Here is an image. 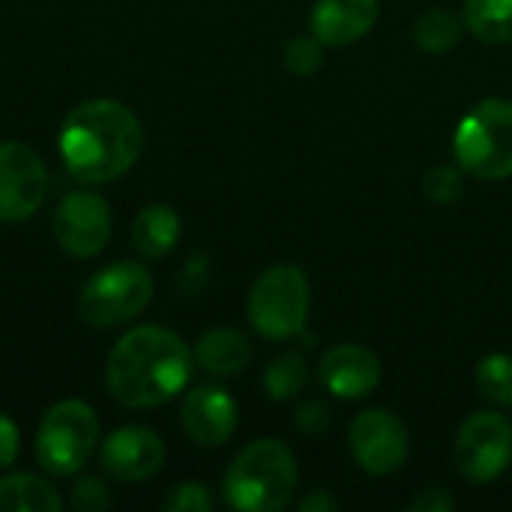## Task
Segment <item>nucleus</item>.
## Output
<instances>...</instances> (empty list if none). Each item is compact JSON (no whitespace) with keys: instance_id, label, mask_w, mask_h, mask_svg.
<instances>
[{"instance_id":"nucleus-1","label":"nucleus","mask_w":512,"mask_h":512,"mask_svg":"<svg viewBox=\"0 0 512 512\" xmlns=\"http://www.w3.org/2000/svg\"><path fill=\"white\" fill-rule=\"evenodd\" d=\"M57 147L78 183H111L138 162L144 129L123 102L87 99L63 120Z\"/></svg>"},{"instance_id":"nucleus-2","label":"nucleus","mask_w":512,"mask_h":512,"mask_svg":"<svg viewBox=\"0 0 512 512\" xmlns=\"http://www.w3.org/2000/svg\"><path fill=\"white\" fill-rule=\"evenodd\" d=\"M192 378L189 345L165 327H135L108 354L105 381L123 408H159Z\"/></svg>"},{"instance_id":"nucleus-3","label":"nucleus","mask_w":512,"mask_h":512,"mask_svg":"<svg viewBox=\"0 0 512 512\" xmlns=\"http://www.w3.org/2000/svg\"><path fill=\"white\" fill-rule=\"evenodd\" d=\"M300 468L285 441L258 438L243 447L222 477V495L231 510L279 512L297 492Z\"/></svg>"},{"instance_id":"nucleus-4","label":"nucleus","mask_w":512,"mask_h":512,"mask_svg":"<svg viewBox=\"0 0 512 512\" xmlns=\"http://www.w3.org/2000/svg\"><path fill=\"white\" fill-rule=\"evenodd\" d=\"M453 156L468 177H512V99L489 96L477 102L456 126Z\"/></svg>"},{"instance_id":"nucleus-5","label":"nucleus","mask_w":512,"mask_h":512,"mask_svg":"<svg viewBox=\"0 0 512 512\" xmlns=\"http://www.w3.org/2000/svg\"><path fill=\"white\" fill-rule=\"evenodd\" d=\"M312 309V285L297 264L264 270L246 300V318L264 339H294L303 333Z\"/></svg>"},{"instance_id":"nucleus-6","label":"nucleus","mask_w":512,"mask_h":512,"mask_svg":"<svg viewBox=\"0 0 512 512\" xmlns=\"http://www.w3.org/2000/svg\"><path fill=\"white\" fill-rule=\"evenodd\" d=\"M99 441L96 411L81 399H63L51 405L36 432V462L51 477L78 474Z\"/></svg>"},{"instance_id":"nucleus-7","label":"nucleus","mask_w":512,"mask_h":512,"mask_svg":"<svg viewBox=\"0 0 512 512\" xmlns=\"http://www.w3.org/2000/svg\"><path fill=\"white\" fill-rule=\"evenodd\" d=\"M153 300V276L138 261H117L90 276L78 294V315L90 327H120Z\"/></svg>"},{"instance_id":"nucleus-8","label":"nucleus","mask_w":512,"mask_h":512,"mask_svg":"<svg viewBox=\"0 0 512 512\" xmlns=\"http://www.w3.org/2000/svg\"><path fill=\"white\" fill-rule=\"evenodd\" d=\"M453 459L468 483H492L512 465V420L501 411H477L459 426Z\"/></svg>"},{"instance_id":"nucleus-9","label":"nucleus","mask_w":512,"mask_h":512,"mask_svg":"<svg viewBox=\"0 0 512 512\" xmlns=\"http://www.w3.org/2000/svg\"><path fill=\"white\" fill-rule=\"evenodd\" d=\"M348 450L354 462L372 477H390L402 471L411 456V435L405 423L387 408H366L351 420Z\"/></svg>"},{"instance_id":"nucleus-10","label":"nucleus","mask_w":512,"mask_h":512,"mask_svg":"<svg viewBox=\"0 0 512 512\" xmlns=\"http://www.w3.org/2000/svg\"><path fill=\"white\" fill-rule=\"evenodd\" d=\"M48 195V171L27 144H0V222L30 219Z\"/></svg>"},{"instance_id":"nucleus-11","label":"nucleus","mask_w":512,"mask_h":512,"mask_svg":"<svg viewBox=\"0 0 512 512\" xmlns=\"http://www.w3.org/2000/svg\"><path fill=\"white\" fill-rule=\"evenodd\" d=\"M51 231L57 246L72 258H93L105 249L111 234V210L96 192H69L54 216Z\"/></svg>"},{"instance_id":"nucleus-12","label":"nucleus","mask_w":512,"mask_h":512,"mask_svg":"<svg viewBox=\"0 0 512 512\" xmlns=\"http://www.w3.org/2000/svg\"><path fill=\"white\" fill-rule=\"evenodd\" d=\"M102 468L120 483H144L165 465V444L144 426H123L99 447Z\"/></svg>"},{"instance_id":"nucleus-13","label":"nucleus","mask_w":512,"mask_h":512,"mask_svg":"<svg viewBox=\"0 0 512 512\" xmlns=\"http://www.w3.org/2000/svg\"><path fill=\"white\" fill-rule=\"evenodd\" d=\"M318 378L336 399H366L381 384V360L357 342L333 345L318 363Z\"/></svg>"},{"instance_id":"nucleus-14","label":"nucleus","mask_w":512,"mask_h":512,"mask_svg":"<svg viewBox=\"0 0 512 512\" xmlns=\"http://www.w3.org/2000/svg\"><path fill=\"white\" fill-rule=\"evenodd\" d=\"M237 417H240L237 402L225 387L216 384H201L189 390L180 411L186 435L201 447H222L225 441H231L237 429Z\"/></svg>"},{"instance_id":"nucleus-15","label":"nucleus","mask_w":512,"mask_h":512,"mask_svg":"<svg viewBox=\"0 0 512 512\" xmlns=\"http://www.w3.org/2000/svg\"><path fill=\"white\" fill-rule=\"evenodd\" d=\"M378 0H315L309 27L321 45L342 48L363 39L378 21Z\"/></svg>"},{"instance_id":"nucleus-16","label":"nucleus","mask_w":512,"mask_h":512,"mask_svg":"<svg viewBox=\"0 0 512 512\" xmlns=\"http://www.w3.org/2000/svg\"><path fill=\"white\" fill-rule=\"evenodd\" d=\"M195 360L198 366L207 372V375H216V378H231V375H240L249 360H252V348H249V339L240 333V330H231V327H216V330H207L198 345H195Z\"/></svg>"},{"instance_id":"nucleus-17","label":"nucleus","mask_w":512,"mask_h":512,"mask_svg":"<svg viewBox=\"0 0 512 512\" xmlns=\"http://www.w3.org/2000/svg\"><path fill=\"white\" fill-rule=\"evenodd\" d=\"M183 234V222L174 207L150 204L132 222V243L144 258H165Z\"/></svg>"},{"instance_id":"nucleus-18","label":"nucleus","mask_w":512,"mask_h":512,"mask_svg":"<svg viewBox=\"0 0 512 512\" xmlns=\"http://www.w3.org/2000/svg\"><path fill=\"white\" fill-rule=\"evenodd\" d=\"M63 498L51 483L33 474L0 477V512H60Z\"/></svg>"},{"instance_id":"nucleus-19","label":"nucleus","mask_w":512,"mask_h":512,"mask_svg":"<svg viewBox=\"0 0 512 512\" xmlns=\"http://www.w3.org/2000/svg\"><path fill=\"white\" fill-rule=\"evenodd\" d=\"M462 21L480 42H512V0H465Z\"/></svg>"},{"instance_id":"nucleus-20","label":"nucleus","mask_w":512,"mask_h":512,"mask_svg":"<svg viewBox=\"0 0 512 512\" xmlns=\"http://www.w3.org/2000/svg\"><path fill=\"white\" fill-rule=\"evenodd\" d=\"M462 27H465V21L459 15H453L444 6H432L414 21V42L426 54H447L459 45Z\"/></svg>"},{"instance_id":"nucleus-21","label":"nucleus","mask_w":512,"mask_h":512,"mask_svg":"<svg viewBox=\"0 0 512 512\" xmlns=\"http://www.w3.org/2000/svg\"><path fill=\"white\" fill-rule=\"evenodd\" d=\"M309 381V366L306 357L297 351H285L279 354L267 369H264V393L273 402H291L306 390Z\"/></svg>"},{"instance_id":"nucleus-22","label":"nucleus","mask_w":512,"mask_h":512,"mask_svg":"<svg viewBox=\"0 0 512 512\" xmlns=\"http://www.w3.org/2000/svg\"><path fill=\"white\" fill-rule=\"evenodd\" d=\"M477 390L486 402L498 408L512 405V357L489 354L477 363Z\"/></svg>"},{"instance_id":"nucleus-23","label":"nucleus","mask_w":512,"mask_h":512,"mask_svg":"<svg viewBox=\"0 0 512 512\" xmlns=\"http://www.w3.org/2000/svg\"><path fill=\"white\" fill-rule=\"evenodd\" d=\"M423 192L435 204H453L465 192V171L459 165H435L423 177Z\"/></svg>"},{"instance_id":"nucleus-24","label":"nucleus","mask_w":512,"mask_h":512,"mask_svg":"<svg viewBox=\"0 0 512 512\" xmlns=\"http://www.w3.org/2000/svg\"><path fill=\"white\" fill-rule=\"evenodd\" d=\"M285 66L294 75H315L324 66V45L315 36H294L285 45Z\"/></svg>"},{"instance_id":"nucleus-25","label":"nucleus","mask_w":512,"mask_h":512,"mask_svg":"<svg viewBox=\"0 0 512 512\" xmlns=\"http://www.w3.org/2000/svg\"><path fill=\"white\" fill-rule=\"evenodd\" d=\"M162 510L210 512L213 510V498H210L207 486H201V483H177V486L162 498Z\"/></svg>"},{"instance_id":"nucleus-26","label":"nucleus","mask_w":512,"mask_h":512,"mask_svg":"<svg viewBox=\"0 0 512 512\" xmlns=\"http://www.w3.org/2000/svg\"><path fill=\"white\" fill-rule=\"evenodd\" d=\"M69 504L78 512H102L108 510L111 495H108V489H105L102 480L84 477V480L75 483V489H72V495H69Z\"/></svg>"},{"instance_id":"nucleus-27","label":"nucleus","mask_w":512,"mask_h":512,"mask_svg":"<svg viewBox=\"0 0 512 512\" xmlns=\"http://www.w3.org/2000/svg\"><path fill=\"white\" fill-rule=\"evenodd\" d=\"M327 423H330L327 405H321V402H303L297 408V417H294V426L297 429H303V432H321V429H327Z\"/></svg>"},{"instance_id":"nucleus-28","label":"nucleus","mask_w":512,"mask_h":512,"mask_svg":"<svg viewBox=\"0 0 512 512\" xmlns=\"http://www.w3.org/2000/svg\"><path fill=\"white\" fill-rule=\"evenodd\" d=\"M18 447H21L18 426L6 414H0V471L9 468L18 459Z\"/></svg>"},{"instance_id":"nucleus-29","label":"nucleus","mask_w":512,"mask_h":512,"mask_svg":"<svg viewBox=\"0 0 512 512\" xmlns=\"http://www.w3.org/2000/svg\"><path fill=\"white\" fill-rule=\"evenodd\" d=\"M453 507H456V501L444 489H426L423 495H417L411 501V510L414 512H450Z\"/></svg>"},{"instance_id":"nucleus-30","label":"nucleus","mask_w":512,"mask_h":512,"mask_svg":"<svg viewBox=\"0 0 512 512\" xmlns=\"http://www.w3.org/2000/svg\"><path fill=\"white\" fill-rule=\"evenodd\" d=\"M297 507H300L303 512H336L339 510L336 498H330L327 492H312V495H309V498H303Z\"/></svg>"}]
</instances>
